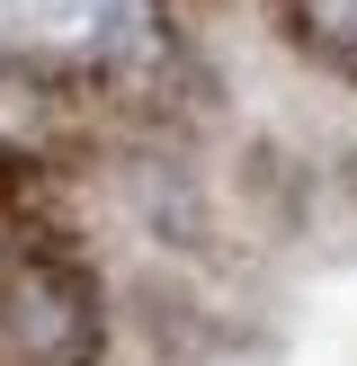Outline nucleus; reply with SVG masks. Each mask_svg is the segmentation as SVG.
<instances>
[{"label": "nucleus", "instance_id": "1", "mask_svg": "<svg viewBox=\"0 0 357 366\" xmlns=\"http://www.w3.org/2000/svg\"><path fill=\"white\" fill-rule=\"evenodd\" d=\"M99 286L45 242H0V366H89Z\"/></svg>", "mask_w": 357, "mask_h": 366}, {"label": "nucleus", "instance_id": "2", "mask_svg": "<svg viewBox=\"0 0 357 366\" xmlns=\"http://www.w3.org/2000/svg\"><path fill=\"white\" fill-rule=\"evenodd\" d=\"M89 134V99L63 63L45 54L0 45V188H27V179L63 170Z\"/></svg>", "mask_w": 357, "mask_h": 366}, {"label": "nucleus", "instance_id": "3", "mask_svg": "<svg viewBox=\"0 0 357 366\" xmlns=\"http://www.w3.org/2000/svg\"><path fill=\"white\" fill-rule=\"evenodd\" d=\"M277 18L321 71L357 81V0H277Z\"/></svg>", "mask_w": 357, "mask_h": 366}]
</instances>
